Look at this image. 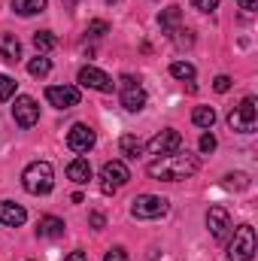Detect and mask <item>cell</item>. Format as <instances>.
I'll return each instance as SVG.
<instances>
[{
    "label": "cell",
    "instance_id": "cell-1",
    "mask_svg": "<svg viewBox=\"0 0 258 261\" xmlns=\"http://www.w3.org/2000/svg\"><path fill=\"white\" fill-rule=\"evenodd\" d=\"M197 167H200V161H197V155L192 152H170V155H158L146 170H149V176L152 179H167V182H179V179H189L192 173H197Z\"/></svg>",
    "mask_w": 258,
    "mask_h": 261
},
{
    "label": "cell",
    "instance_id": "cell-2",
    "mask_svg": "<svg viewBox=\"0 0 258 261\" xmlns=\"http://www.w3.org/2000/svg\"><path fill=\"white\" fill-rule=\"evenodd\" d=\"M21 186L28 195H49L55 186V170L49 161H34L28 164V170L21 173Z\"/></svg>",
    "mask_w": 258,
    "mask_h": 261
},
{
    "label": "cell",
    "instance_id": "cell-3",
    "mask_svg": "<svg viewBox=\"0 0 258 261\" xmlns=\"http://www.w3.org/2000/svg\"><path fill=\"white\" fill-rule=\"evenodd\" d=\"M255 255V228L240 225L234 228V240L228 243V258L231 261H252Z\"/></svg>",
    "mask_w": 258,
    "mask_h": 261
},
{
    "label": "cell",
    "instance_id": "cell-4",
    "mask_svg": "<svg viewBox=\"0 0 258 261\" xmlns=\"http://www.w3.org/2000/svg\"><path fill=\"white\" fill-rule=\"evenodd\" d=\"M228 125H231V130L252 134L255 125H258V103H255V97H243V100H240V107H234V110L228 113Z\"/></svg>",
    "mask_w": 258,
    "mask_h": 261
},
{
    "label": "cell",
    "instance_id": "cell-5",
    "mask_svg": "<svg viewBox=\"0 0 258 261\" xmlns=\"http://www.w3.org/2000/svg\"><path fill=\"white\" fill-rule=\"evenodd\" d=\"M128 179H131V170L125 167V161H107L100 167V192L104 195H116Z\"/></svg>",
    "mask_w": 258,
    "mask_h": 261
},
{
    "label": "cell",
    "instance_id": "cell-6",
    "mask_svg": "<svg viewBox=\"0 0 258 261\" xmlns=\"http://www.w3.org/2000/svg\"><path fill=\"white\" fill-rule=\"evenodd\" d=\"M167 210H170L167 197H158V195H140L131 203V216L134 219H161Z\"/></svg>",
    "mask_w": 258,
    "mask_h": 261
},
{
    "label": "cell",
    "instance_id": "cell-7",
    "mask_svg": "<svg viewBox=\"0 0 258 261\" xmlns=\"http://www.w3.org/2000/svg\"><path fill=\"white\" fill-rule=\"evenodd\" d=\"M79 88L76 85H49L46 88V100L55 107V110H73L79 107Z\"/></svg>",
    "mask_w": 258,
    "mask_h": 261
},
{
    "label": "cell",
    "instance_id": "cell-8",
    "mask_svg": "<svg viewBox=\"0 0 258 261\" xmlns=\"http://www.w3.org/2000/svg\"><path fill=\"white\" fill-rule=\"evenodd\" d=\"M183 146V134L179 130H161V134H155L149 143H146V152L149 155H170V152H176Z\"/></svg>",
    "mask_w": 258,
    "mask_h": 261
},
{
    "label": "cell",
    "instance_id": "cell-9",
    "mask_svg": "<svg viewBox=\"0 0 258 261\" xmlns=\"http://www.w3.org/2000/svg\"><path fill=\"white\" fill-rule=\"evenodd\" d=\"M79 85L94 88V91H104V94H110V91L116 88L113 76H107V73L97 70V67H82V70H79Z\"/></svg>",
    "mask_w": 258,
    "mask_h": 261
},
{
    "label": "cell",
    "instance_id": "cell-10",
    "mask_svg": "<svg viewBox=\"0 0 258 261\" xmlns=\"http://www.w3.org/2000/svg\"><path fill=\"white\" fill-rule=\"evenodd\" d=\"M122 107L128 113H140L146 107V91L134 82V76H122Z\"/></svg>",
    "mask_w": 258,
    "mask_h": 261
},
{
    "label": "cell",
    "instance_id": "cell-11",
    "mask_svg": "<svg viewBox=\"0 0 258 261\" xmlns=\"http://www.w3.org/2000/svg\"><path fill=\"white\" fill-rule=\"evenodd\" d=\"M12 116L21 128H34L37 119H40V107L34 97H15V107H12Z\"/></svg>",
    "mask_w": 258,
    "mask_h": 261
},
{
    "label": "cell",
    "instance_id": "cell-12",
    "mask_svg": "<svg viewBox=\"0 0 258 261\" xmlns=\"http://www.w3.org/2000/svg\"><path fill=\"white\" fill-rule=\"evenodd\" d=\"M207 228H210V234H213L216 240H225V237L231 234V216H228V210H225V206H210V213H207Z\"/></svg>",
    "mask_w": 258,
    "mask_h": 261
},
{
    "label": "cell",
    "instance_id": "cell-13",
    "mask_svg": "<svg viewBox=\"0 0 258 261\" xmlns=\"http://www.w3.org/2000/svg\"><path fill=\"white\" fill-rule=\"evenodd\" d=\"M94 140H97V137H94V130L88 128V125H82V122L67 130V146H70L73 152H79V155H82V152H88V149H94Z\"/></svg>",
    "mask_w": 258,
    "mask_h": 261
},
{
    "label": "cell",
    "instance_id": "cell-14",
    "mask_svg": "<svg viewBox=\"0 0 258 261\" xmlns=\"http://www.w3.org/2000/svg\"><path fill=\"white\" fill-rule=\"evenodd\" d=\"M24 219H28L24 206H18V203H12V200H3V203H0V222H3V225L18 228V225H24Z\"/></svg>",
    "mask_w": 258,
    "mask_h": 261
},
{
    "label": "cell",
    "instance_id": "cell-15",
    "mask_svg": "<svg viewBox=\"0 0 258 261\" xmlns=\"http://www.w3.org/2000/svg\"><path fill=\"white\" fill-rule=\"evenodd\" d=\"M67 179L76 182V186H85V182L91 179V164H88V158H73V161L67 164Z\"/></svg>",
    "mask_w": 258,
    "mask_h": 261
},
{
    "label": "cell",
    "instance_id": "cell-16",
    "mask_svg": "<svg viewBox=\"0 0 258 261\" xmlns=\"http://www.w3.org/2000/svg\"><path fill=\"white\" fill-rule=\"evenodd\" d=\"M0 58L9 61V64H15V61L21 58V43H18L15 34H3V37H0Z\"/></svg>",
    "mask_w": 258,
    "mask_h": 261
},
{
    "label": "cell",
    "instance_id": "cell-17",
    "mask_svg": "<svg viewBox=\"0 0 258 261\" xmlns=\"http://www.w3.org/2000/svg\"><path fill=\"white\" fill-rule=\"evenodd\" d=\"M158 21H161V31H167V37H173V34L179 31V21H183L179 6H167V9L158 15Z\"/></svg>",
    "mask_w": 258,
    "mask_h": 261
},
{
    "label": "cell",
    "instance_id": "cell-18",
    "mask_svg": "<svg viewBox=\"0 0 258 261\" xmlns=\"http://www.w3.org/2000/svg\"><path fill=\"white\" fill-rule=\"evenodd\" d=\"M37 234L40 237H61L64 234V222L58 216H43L40 225H37Z\"/></svg>",
    "mask_w": 258,
    "mask_h": 261
},
{
    "label": "cell",
    "instance_id": "cell-19",
    "mask_svg": "<svg viewBox=\"0 0 258 261\" xmlns=\"http://www.w3.org/2000/svg\"><path fill=\"white\" fill-rule=\"evenodd\" d=\"M49 0H12V9L18 15H37V12H46Z\"/></svg>",
    "mask_w": 258,
    "mask_h": 261
},
{
    "label": "cell",
    "instance_id": "cell-20",
    "mask_svg": "<svg viewBox=\"0 0 258 261\" xmlns=\"http://www.w3.org/2000/svg\"><path fill=\"white\" fill-rule=\"evenodd\" d=\"M192 122L197 125V128L210 130L213 125H216V110H213V107H197V110L192 113Z\"/></svg>",
    "mask_w": 258,
    "mask_h": 261
},
{
    "label": "cell",
    "instance_id": "cell-21",
    "mask_svg": "<svg viewBox=\"0 0 258 261\" xmlns=\"http://www.w3.org/2000/svg\"><path fill=\"white\" fill-rule=\"evenodd\" d=\"M119 146H122V155H125V158H137V155H143V143H140L134 134H125Z\"/></svg>",
    "mask_w": 258,
    "mask_h": 261
},
{
    "label": "cell",
    "instance_id": "cell-22",
    "mask_svg": "<svg viewBox=\"0 0 258 261\" xmlns=\"http://www.w3.org/2000/svg\"><path fill=\"white\" fill-rule=\"evenodd\" d=\"M55 37H52V31H37L34 34V46H37V52H49V49H55Z\"/></svg>",
    "mask_w": 258,
    "mask_h": 261
},
{
    "label": "cell",
    "instance_id": "cell-23",
    "mask_svg": "<svg viewBox=\"0 0 258 261\" xmlns=\"http://www.w3.org/2000/svg\"><path fill=\"white\" fill-rule=\"evenodd\" d=\"M49 70H52V61H49L46 55H37V58L28 64V73H31V76H49Z\"/></svg>",
    "mask_w": 258,
    "mask_h": 261
},
{
    "label": "cell",
    "instance_id": "cell-24",
    "mask_svg": "<svg viewBox=\"0 0 258 261\" xmlns=\"http://www.w3.org/2000/svg\"><path fill=\"white\" fill-rule=\"evenodd\" d=\"M170 76L192 82V79H194V67L189 64V61H173V64H170Z\"/></svg>",
    "mask_w": 258,
    "mask_h": 261
},
{
    "label": "cell",
    "instance_id": "cell-25",
    "mask_svg": "<svg viewBox=\"0 0 258 261\" xmlns=\"http://www.w3.org/2000/svg\"><path fill=\"white\" fill-rule=\"evenodd\" d=\"M15 94V79L12 76H6V73H0V103L3 100H9Z\"/></svg>",
    "mask_w": 258,
    "mask_h": 261
},
{
    "label": "cell",
    "instance_id": "cell-26",
    "mask_svg": "<svg viewBox=\"0 0 258 261\" xmlns=\"http://www.w3.org/2000/svg\"><path fill=\"white\" fill-rule=\"evenodd\" d=\"M107 31H110V24H107L104 18H97V21H91V24L85 28V34H88V37H104Z\"/></svg>",
    "mask_w": 258,
    "mask_h": 261
},
{
    "label": "cell",
    "instance_id": "cell-27",
    "mask_svg": "<svg viewBox=\"0 0 258 261\" xmlns=\"http://www.w3.org/2000/svg\"><path fill=\"white\" fill-rule=\"evenodd\" d=\"M104 261H128V252H125L122 246H113V249L104 255Z\"/></svg>",
    "mask_w": 258,
    "mask_h": 261
},
{
    "label": "cell",
    "instance_id": "cell-28",
    "mask_svg": "<svg viewBox=\"0 0 258 261\" xmlns=\"http://www.w3.org/2000/svg\"><path fill=\"white\" fill-rule=\"evenodd\" d=\"M228 186H231V189H234V186H237V189H246L249 179H246V173H231V176H228Z\"/></svg>",
    "mask_w": 258,
    "mask_h": 261
},
{
    "label": "cell",
    "instance_id": "cell-29",
    "mask_svg": "<svg viewBox=\"0 0 258 261\" xmlns=\"http://www.w3.org/2000/svg\"><path fill=\"white\" fill-rule=\"evenodd\" d=\"M213 88H216L219 94H225V91L231 88V76H216V82H213Z\"/></svg>",
    "mask_w": 258,
    "mask_h": 261
},
{
    "label": "cell",
    "instance_id": "cell-30",
    "mask_svg": "<svg viewBox=\"0 0 258 261\" xmlns=\"http://www.w3.org/2000/svg\"><path fill=\"white\" fill-rule=\"evenodd\" d=\"M216 149V137L213 134H203L200 137V152H213Z\"/></svg>",
    "mask_w": 258,
    "mask_h": 261
},
{
    "label": "cell",
    "instance_id": "cell-31",
    "mask_svg": "<svg viewBox=\"0 0 258 261\" xmlns=\"http://www.w3.org/2000/svg\"><path fill=\"white\" fill-rule=\"evenodd\" d=\"M192 3L200 9V12H213V9L219 6V0H192Z\"/></svg>",
    "mask_w": 258,
    "mask_h": 261
},
{
    "label": "cell",
    "instance_id": "cell-32",
    "mask_svg": "<svg viewBox=\"0 0 258 261\" xmlns=\"http://www.w3.org/2000/svg\"><path fill=\"white\" fill-rule=\"evenodd\" d=\"M88 222H91V228H94V231H100V228L107 225V219H104V213H91V216H88Z\"/></svg>",
    "mask_w": 258,
    "mask_h": 261
},
{
    "label": "cell",
    "instance_id": "cell-33",
    "mask_svg": "<svg viewBox=\"0 0 258 261\" xmlns=\"http://www.w3.org/2000/svg\"><path fill=\"white\" fill-rule=\"evenodd\" d=\"M237 3H240V9H243V12H255V9H258V0H237Z\"/></svg>",
    "mask_w": 258,
    "mask_h": 261
},
{
    "label": "cell",
    "instance_id": "cell-34",
    "mask_svg": "<svg viewBox=\"0 0 258 261\" xmlns=\"http://www.w3.org/2000/svg\"><path fill=\"white\" fill-rule=\"evenodd\" d=\"M64 261H88V258H85V252H82V249H76V252H70Z\"/></svg>",
    "mask_w": 258,
    "mask_h": 261
},
{
    "label": "cell",
    "instance_id": "cell-35",
    "mask_svg": "<svg viewBox=\"0 0 258 261\" xmlns=\"http://www.w3.org/2000/svg\"><path fill=\"white\" fill-rule=\"evenodd\" d=\"M107 3H119V0H107Z\"/></svg>",
    "mask_w": 258,
    "mask_h": 261
},
{
    "label": "cell",
    "instance_id": "cell-36",
    "mask_svg": "<svg viewBox=\"0 0 258 261\" xmlns=\"http://www.w3.org/2000/svg\"><path fill=\"white\" fill-rule=\"evenodd\" d=\"M67 3H70V6H73V3H76V0H67Z\"/></svg>",
    "mask_w": 258,
    "mask_h": 261
}]
</instances>
